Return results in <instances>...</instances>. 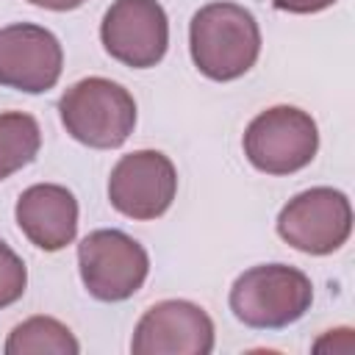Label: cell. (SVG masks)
Masks as SVG:
<instances>
[{
  "label": "cell",
  "instance_id": "13",
  "mask_svg": "<svg viewBox=\"0 0 355 355\" xmlns=\"http://www.w3.org/2000/svg\"><path fill=\"white\" fill-rule=\"evenodd\" d=\"M42 147V128L25 111L0 114V180L28 166Z\"/></svg>",
  "mask_w": 355,
  "mask_h": 355
},
{
  "label": "cell",
  "instance_id": "6",
  "mask_svg": "<svg viewBox=\"0 0 355 355\" xmlns=\"http://www.w3.org/2000/svg\"><path fill=\"white\" fill-rule=\"evenodd\" d=\"M277 233L305 255H330L352 233V205L333 186H313L291 197L277 214Z\"/></svg>",
  "mask_w": 355,
  "mask_h": 355
},
{
  "label": "cell",
  "instance_id": "11",
  "mask_svg": "<svg viewBox=\"0 0 355 355\" xmlns=\"http://www.w3.org/2000/svg\"><path fill=\"white\" fill-rule=\"evenodd\" d=\"M17 225L31 244L44 252H58L75 241L78 233V200L67 186L33 183L14 208Z\"/></svg>",
  "mask_w": 355,
  "mask_h": 355
},
{
  "label": "cell",
  "instance_id": "10",
  "mask_svg": "<svg viewBox=\"0 0 355 355\" xmlns=\"http://www.w3.org/2000/svg\"><path fill=\"white\" fill-rule=\"evenodd\" d=\"M214 349L211 316L189 300H164L136 322L130 352L136 355H208Z\"/></svg>",
  "mask_w": 355,
  "mask_h": 355
},
{
  "label": "cell",
  "instance_id": "2",
  "mask_svg": "<svg viewBox=\"0 0 355 355\" xmlns=\"http://www.w3.org/2000/svg\"><path fill=\"white\" fill-rule=\"evenodd\" d=\"M313 286L305 272L286 263H261L241 272L230 288L233 316L252 330H280L305 316Z\"/></svg>",
  "mask_w": 355,
  "mask_h": 355
},
{
  "label": "cell",
  "instance_id": "16",
  "mask_svg": "<svg viewBox=\"0 0 355 355\" xmlns=\"http://www.w3.org/2000/svg\"><path fill=\"white\" fill-rule=\"evenodd\" d=\"M39 8H47V11H72V8H80L86 0H28Z\"/></svg>",
  "mask_w": 355,
  "mask_h": 355
},
{
  "label": "cell",
  "instance_id": "14",
  "mask_svg": "<svg viewBox=\"0 0 355 355\" xmlns=\"http://www.w3.org/2000/svg\"><path fill=\"white\" fill-rule=\"evenodd\" d=\"M28 286V269L25 261L0 239V311L14 305Z\"/></svg>",
  "mask_w": 355,
  "mask_h": 355
},
{
  "label": "cell",
  "instance_id": "4",
  "mask_svg": "<svg viewBox=\"0 0 355 355\" xmlns=\"http://www.w3.org/2000/svg\"><path fill=\"white\" fill-rule=\"evenodd\" d=\"M241 147L258 172L291 175L313 161L319 150V128L313 116L297 105H272L252 116Z\"/></svg>",
  "mask_w": 355,
  "mask_h": 355
},
{
  "label": "cell",
  "instance_id": "3",
  "mask_svg": "<svg viewBox=\"0 0 355 355\" xmlns=\"http://www.w3.org/2000/svg\"><path fill=\"white\" fill-rule=\"evenodd\" d=\"M61 125L67 133L94 150H114L128 141L136 128L133 94L108 78H83L58 100Z\"/></svg>",
  "mask_w": 355,
  "mask_h": 355
},
{
  "label": "cell",
  "instance_id": "1",
  "mask_svg": "<svg viewBox=\"0 0 355 355\" xmlns=\"http://www.w3.org/2000/svg\"><path fill=\"white\" fill-rule=\"evenodd\" d=\"M189 50L205 78L222 83L236 80L250 72L261 55V28L244 6L216 0L191 17Z\"/></svg>",
  "mask_w": 355,
  "mask_h": 355
},
{
  "label": "cell",
  "instance_id": "15",
  "mask_svg": "<svg viewBox=\"0 0 355 355\" xmlns=\"http://www.w3.org/2000/svg\"><path fill=\"white\" fill-rule=\"evenodd\" d=\"M333 3L336 0H272L275 8L288 11V14H316V11L330 8Z\"/></svg>",
  "mask_w": 355,
  "mask_h": 355
},
{
  "label": "cell",
  "instance_id": "8",
  "mask_svg": "<svg viewBox=\"0 0 355 355\" xmlns=\"http://www.w3.org/2000/svg\"><path fill=\"white\" fill-rule=\"evenodd\" d=\"M100 39L125 67H155L169 47V19L158 0H114L100 22Z\"/></svg>",
  "mask_w": 355,
  "mask_h": 355
},
{
  "label": "cell",
  "instance_id": "7",
  "mask_svg": "<svg viewBox=\"0 0 355 355\" xmlns=\"http://www.w3.org/2000/svg\"><path fill=\"white\" fill-rule=\"evenodd\" d=\"M178 194V169L158 150H133L122 155L108 178L111 205L130 219H158Z\"/></svg>",
  "mask_w": 355,
  "mask_h": 355
},
{
  "label": "cell",
  "instance_id": "9",
  "mask_svg": "<svg viewBox=\"0 0 355 355\" xmlns=\"http://www.w3.org/2000/svg\"><path fill=\"white\" fill-rule=\"evenodd\" d=\"M64 69V50L53 31L33 22L0 28V86L25 94L53 89Z\"/></svg>",
  "mask_w": 355,
  "mask_h": 355
},
{
  "label": "cell",
  "instance_id": "5",
  "mask_svg": "<svg viewBox=\"0 0 355 355\" xmlns=\"http://www.w3.org/2000/svg\"><path fill=\"white\" fill-rule=\"evenodd\" d=\"M78 269L86 291L94 300L122 302L144 286L150 255L133 236L114 227H100L78 244Z\"/></svg>",
  "mask_w": 355,
  "mask_h": 355
},
{
  "label": "cell",
  "instance_id": "12",
  "mask_svg": "<svg viewBox=\"0 0 355 355\" xmlns=\"http://www.w3.org/2000/svg\"><path fill=\"white\" fill-rule=\"evenodd\" d=\"M3 352L6 355H78L80 344L72 336V330L58 319L31 316L8 333Z\"/></svg>",
  "mask_w": 355,
  "mask_h": 355
}]
</instances>
